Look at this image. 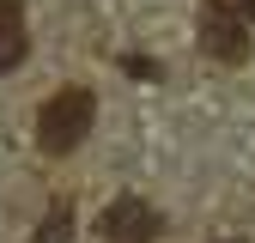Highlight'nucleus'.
Here are the masks:
<instances>
[{"label":"nucleus","mask_w":255,"mask_h":243,"mask_svg":"<svg viewBox=\"0 0 255 243\" xmlns=\"http://www.w3.org/2000/svg\"><path fill=\"white\" fill-rule=\"evenodd\" d=\"M91 122H98V98H91L85 85H67V91H55L37 110V146L61 158V152H73L91 134Z\"/></svg>","instance_id":"f257e3e1"},{"label":"nucleus","mask_w":255,"mask_h":243,"mask_svg":"<svg viewBox=\"0 0 255 243\" xmlns=\"http://www.w3.org/2000/svg\"><path fill=\"white\" fill-rule=\"evenodd\" d=\"M249 18L237 12V6H225V0H207L201 6V49L213 55V61H243L249 55V30H243Z\"/></svg>","instance_id":"f03ea898"},{"label":"nucleus","mask_w":255,"mask_h":243,"mask_svg":"<svg viewBox=\"0 0 255 243\" xmlns=\"http://www.w3.org/2000/svg\"><path fill=\"white\" fill-rule=\"evenodd\" d=\"M98 231H104V243H158V231H164V219H158V213H152L146 201L122 195V201H110V207H104Z\"/></svg>","instance_id":"7ed1b4c3"},{"label":"nucleus","mask_w":255,"mask_h":243,"mask_svg":"<svg viewBox=\"0 0 255 243\" xmlns=\"http://www.w3.org/2000/svg\"><path fill=\"white\" fill-rule=\"evenodd\" d=\"M24 6L18 0H0V73H12L18 61H24Z\"/></svg>","instance_id":"20e7f679"},{"label":"nucleus","mask_w":255,"mask_h":243,"mask_svg":"<svg viewBox=\"0 0 255 243\" xmlns=\"http://www.w3.org/2000/svg\"><path fill=\"white\" fill-rule=\"evenodd\" d=\"M73 237V201H55L49 213H43V231H37V243H67Z\"/></svg>","instance_id":"39448f33"},{"label":"nucleus","mask_w":255,"mask_h":243,"mask_svg":"<svg viewBox=\"0 0 255 243\" xmlns=\"http://www.w3.org/2000/svg\"><path fill=\"white\" fill-rule=\"evenodd\" d=\"M237 12H243V18H255V0H237Z\"/></svg>","instance_id":"423d86ee"},{"label":"nucleus","mask_w":255,"mask_h":243,"mask_svg":"<svg viewBox=\"0 0 255 243\" xmlns=\"http://www.w3.org/2000/svg\"><path fill=\"white\" fill-rule=\"evenodd\" d=\"M225 243H243V237H225Z\"/></svg>","instance_id":"0eeeda50"}]
</instances>
